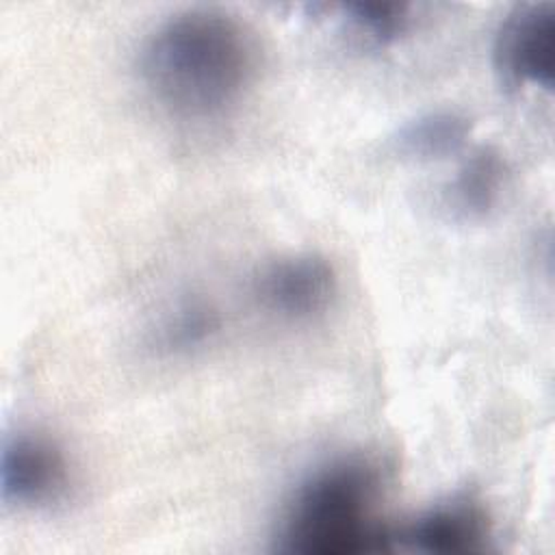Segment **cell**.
<instances>
[{"mask_svg": "<svg viewBox=\"0 0 555 555\" xmlns=\"http://www.w3.org/2000/svg\"><path fill=\"white\" fill-rule=\"evenodd\" d=\"M139 72L167 111L208 119L241 100L256 72V50L228 15L191 11L156 28L141 52Z\"/></svg>", "mask_w": 555, "mask_h": 555, "instance_id": "cell-1", "label": "cell"}, {"mask_svg": "<svg viewBox=\"0 0 555 555\" xmlns=\"http://www.w3.org/2000/svg\"><path fill=\"white\" fill-rule=\"evenodd\" d=\"M382 473L364 457L336 460L312 473L286 512L280 551L351 555L388 548L392 540L377 520Z\"/></svg>", "mask_w": 555, "mask_h": 555, "instance_id": "cell-2", "label": "cell"}, {"mask_svg": "<svg viewBox=\"0 0 555 555\" xmlns=\"http://www.w3.org/2000/svg\"><path fill=\"white\" fill-rule=\"evenodd\" d=\"M555 4L531 2L516 7L494 39V67L512 87L533 85L553 91Z\"/></svg>", "mask_w": 555, "mask_h": 555, "instance_id": "cell-3", "label": "cell"}, {"mask_svg": "<svg viewBox=\"0 0 555 555\" xmlns=\"http://www.w3.org/2000/svg\"><path fill=\"white\" fill-rule=\"evenodd\" d=\"M256 295L264 310L286 321H308L327 310L336 295L334 267L317 254L280 258L256 280Z\"/></svg>", "mask_w": 555, "mask_h": 555, "instance_id": "cell-4", "label": "cell"}, {"mask_svg": "<svg viewBox=\"0 0 555 555\" xmlns=\"http://www.w3.org/2000/svg\"><path fill=\"white\" fill-rule=\"evenodd\" d=\"M65 479V460L50 440L17 434L4 442L0 464V492L4 503H46L63 490Z\"/></svg>", "mask_w": 555, "mask_h": 555, "instance_id": "cell-5", "label": "cell"}, {"mask_svg": "<svg viewBox=\"0 0 555 555\" xmlns=\"http://www.w3.org/2000/svg\"><path fill=\"white\" fill-rule=\"evenodd\" d=\"M401 540L423 553L479 551L488 540V516L473 499H453L414 518Z\"/></svg>", "mask_w": 555, "mask_h": 555, "instance_id": "cell-6", "label": "cell"}, {"mask_svg": "<svg viewBox=\"0 0 555 555\" xmlns=\"http://www.w3.org/2000/svg\"><path fill=\"white\" fill-rule=\"evenodd\" d=\"M505 173L507 167L499 150L490 145L473 150L449 186L451 208L464 219L486 217L501 197Z\"/></svg>", "mask_w": 555, "mask_h": 555, "instance_id": "cell-7", "label": "cell"}, {"mask_svg": "<svg viewBox=\"0 0 555 555\" xmlns=\"http://www.w3.org/2000/svg\"><path fill=\"white\" fill-rule=\"evenodd\" d=\"M470 134V121L455 111L421 115L397 134V150L410 158H442L457 152Z\"/></svg>", "mask_w": 555, "mask_h": 555, "instance_id": "cell-8", "label": "cell"}, {"mask_svg": "<svg viewBox=\"0 0 555 555\" xmlns=\"http://www.w3.org/2000/svg\"><path fill=\"white\" fill-rule=\"evenodd\" d=\"M351 28L375 46H388L408 28V7L397 2H347L340 7Z\"/></svg>", "mask_w": 555, "mask_h": 555, "instance_id": "cell-9", "label": "cell"}, {"mask_svg": "<svg viewBox=\"0 0 555 555\" xmlns=\"http://www.w3.org/2000/svg\"><path fill=\"white\" fill-rule=\"evenodd\" d=\"M219 327L217 314L199 304H182L160 327L158 345L167 351H189L208 340Z\"/></svg>", "mask_w": 555, "mask_h": 555, "instance_id": "cell-10", "label": "cell"}]
</instances>
